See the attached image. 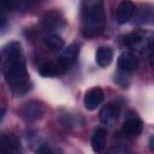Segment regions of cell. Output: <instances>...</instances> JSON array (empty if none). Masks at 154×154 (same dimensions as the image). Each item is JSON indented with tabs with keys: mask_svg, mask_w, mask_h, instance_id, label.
Segmentation results:
<instances>
[{
	"mask_svg": "<svg viewBox=\"0 0 154 154\" xmlns=\"http://www.w3.org/2000/svg\"><path fill=\"white\" fill-rule=\"evenodd\" d=\"M4 54L6 58L4 75L8 87L17 95L25 94L30 89V78L22 55L20 43L18 41L8 42L4 47Z\"/></svg>",
	"mask_w": 154,
	"mask_h": 154,
	"instance_id": "obj_1",
	"label": "cell"
},
{
	"mask_svg": "<svg viewBox=\"0 0 154 154\" xmlns=\"http://www.w3.org/2000/svg\"><path fill=\"white\" fill-rule=\"evenodd\" d=\"M82 19L85 24L83 35L91 37L102 30L105 23L103 4L101 1H85L82 4Z\"/></svg>",
	"mask_w": 154,
	"mask_h": 154,
	"instance_id": "obj_2",
	"label": "cell"
},
{
	"mask_svg": "<svg viewBox=\"0 0 154 154\" xmlns=\"http://www.w3.org/2000/svg\"><path fill=\"white\" fill-rule=\"evenodd\" d=\"M78 54H79V46L76 43L69 45L66 48H64V51L60 53L58 59L54 60V63L58 66L61 75L75 64V61L78 58Z\"/></svg>",
	"mask_w": 154,
	"mask_h": 154,
	"instance_id": "obj_3",
	"label": "cell"
},
{
	"mask_svg": "<svg viewBox=\"0 0 154 154\" xmlns=\"http://www.w3.org/2000/svg\"><path fill=\"white\" fill-rule=\"evenodd\" d=\"M43 112H45L43 105L38 101H35V100L24 103L22 106V108L19 109L20 117L23 119H25L26 122H34V120L42 118Z\"/></svg>",
	"mask_w": 154,
	"mask_h": 154,
	"instance_id": "obj_4",
	"label": "cell"
},
{
	"mask_svg": "<svg viewBox=\"0 0 154 154\" xmlns=\"http://www.w3.org/2000/svg\"><path fill=\"white\" fill-rule=\"evenodd\" d=\"M138 64H140V60L137 55L130 51L123 52L118 58V67L126 72H132L137 70Z\"/></svg>",
	"mask_w": 154,
	"mask_h": 154,
	"instance_id": "obj_5",
	"label": "cell"
},
{
	"mask_svg": "<svg viewBox=\"0 0 154 154\" xmlns=\"http://www.w3.org/2000/svg\"><path fill=\"white\" fill-rule=\"evenodd\" d=\"M103 91L101 88L95 87L89 89L84 95V107L89 111H94L103 100Z\"/></svg>",
	"mask_w": 154,
	"mask_h": 154,
	"instance_id": "obj_6",
	"label": "cell"
},
{
	"mask_svg": "<svg viewBox=\"0 0 154 154\" xmlns=\"http://www.w3.org/2000/svg\"><path fill=\"white\" fill-rule=\"evenodd\" d=\"M119 117V107L116 103H107L100 111V120L105 125H113Z\"/></svg>",
	"mask_w": 154,
	"mask_h": 154,
	"instance_id": "obj_7",
	"label": "cell"
},
{
	"mask_svg": "<svg viewBox=\"0 0 154 154\" xmlns=\"http://www.w3.org/2000/svg\"><path fill=\"white\" fill-rule=\"evenodd\" d=\"M136 11V6L131 1H122L117 7V22L119 24L128 23Z\"/></svg>",
	"mask_w": 154,
	"mask_h": 154,
	"instance_id": "obj_8",
	"label": "cell"
},
{
	"mask_svg": "<svg viewBox=\"0 0 154 154\" xmlns=\"http://www.w3.org/2000/svg\"><path fill=\"white\" fill-rule=\"evenodd\" d=\"M106 138H107V131L103 128H97L93 136H91V148L95 154H102L106 146Z\"/></svg>",
	"mask_w": 154,
	"mask_h": 154,
	"instance_id": "obj_9",
	"label": "cell"
},
{
	"mask_svg": "<svg viewBox=\"0 0 154 154\" xmlns=\"http://www.w3.org/2000/svg\"><path fill=\"white\" fill-rule=\"evenodd\" d=\"M142 120L137 117H130L128 118L123 124V131L130 136H137L142 132Z\"/></svg>",
	"mask_w": 154,
	"mask_h": 154,
	"instance_id": "obj_10",
	"label": "cell"
},
{
	"mask_svg": "<svg viewBox=\"0 0 154 154\" xmlns=\"http://www.w3.org/2000/svg\"><path fill=\"white\" fill-rule=\"evenodd\" d=\"M113 59V51L111 47L108 46H101L97 48L96 51V55H95V60L99 66L101 67H106L112 63Z\"/></svg>",
	"mask_w": 154,
	"mask_h": 154,
	"instance_id": "obj_11",
	"label": "cell"
},
{
	"mask_svg": "<svg viewBox=\"0 0 154 154\" xmlns=\"http://www.w3.org/2000/svg\"><path fill=\"white\" fill-rule=\"evenodd\" d=\"M64 25L63 19L54 12L47 14L42 20V28L45 31H54Z\"/></svg>",
	"mask_w": 154,
	"mask_h": 154,
	"instance_id": "obj_12",
	"label": "cell"
},
{
	"mask_svg": "<svg viewBox=\"0 0 154 154\" xmlns=\"http://www.w3.org/2000/svg\"><path fill=\"white\" fill-rule=\"evenodd\" d=\"M147 34L148 32L143 31V30L132 31V32H130V34L124 36V43L126 46H130V47H140V45L144 42Z\"/></svg>",
	"mask_w": 154,
	"mask_h": 154,
	"instance_id": "obj_13",
	"label": "cell"
},
{
	"mask_svg": "<svg viewBox=\"0 0 154 154\" xmlns=\"http://www.w3.org/2000/svg\"><path fill=\"white\" fill-rule=\"evenodd\" d=\"M18 147V143L12 136H0V154H12Z\"/></svg>",
	"mask_w": 154,
	"mask_h": 154,
	"instance_id": "obj_14",
	"label": "cell"
},
{
	"mask_svg": "<svg viewBox=\"0 0 154 154\" xmlns=\"http://www.w3.org/2000/svg\"><path fill=\"white\" fill-rule=\"evenodd\" d=\"M45 45L52 51V52H59L64 48V40L59 36V35H48L46 38H45Z\"/></svg>",
	"mask_w": 154,
	"mask_h": 154,
	"instance_id": "obj_15",
	"label": "cell"
},
{
	"mask_svg": "<svg viewBox=\"0 0 154 154\" xmlns=\"http://www.w3.org/2000/svg\"><path fill=\"white\" fill-rule=\"evenodd\" d=\"M40 75L42 77H57V76H60V71L58 69V66L55 65L54 60L53 61H48V63H45L40 70H38Z\"/></svg>",
	"mask_w": 154,
	"mask_h": 154,
	"instance_id": "obj_16",
	"label": "cell"
},
{
	"mask_svg": "<svg viewBox=\"0 0 154 154\" xmlns=\"http://www.w3.org/2000/svg\"><path fill=\"white\" fill-rule=\"evenodd\" d=\"M107 154H130V152H129L126 148H124V147L117 146V147L111 148V149L107 152Z\"/></svg>",
	"mask_w": 154,
	"mask_h": 154,
	"instance_id": "obj_17",
	"label": "cell"
},
{
	"mask_svg": "<svg viewBox=\"0 0 154 154\" xmlns=\"http://www.w3.org/2000/svg\"><path fill=\"white\" fill-rule=\"evenodd\" d=\"M6 22H7V18H6V13H5V11H4V10L0 7V29L5 26Z\"/></svg>",
	"mask_w": 154,
	"mask_h": 154,
	"instance_id": "obj_18",
	"label": "cell"
},
{
	"mask_svg": "<svg viewBox=\"0 0 154 154\" xmlns=\"http://www.w3.org/2000/svg\"><path fill=\"white\" fill-rule=\"evenodd\" d=\"M149 147H150V149L153 150V136L150 137V141H149Z\"/></svg>",
	"mask_w": 154,
	"mask_h": 154,
	"instance_id": "obj_19",
	"label": "cell"
},
{
	"mask_svg": "<svg viewBox=\"0 0 154 154\" xmlns=\"http://www.w3.org/2000/svg\"><path fill=\"white\" fill-rule=\"evenodd\" d=\"M0 63H1V58H0Z\"/></svg>",
	"mask_w": 154,
	"mask_h": 154,
	"instance_id": "obj_20",
	"label": "cell"
}]
</instances>
